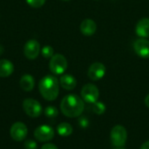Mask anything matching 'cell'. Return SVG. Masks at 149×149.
Returning a JSON list of instances; mask_svg holds the SVG:
<instances>
[{"label":"cell","mask_w":149,"mask_h":149,"mask_svg":"<svg viewBox=\"0 0 149 149\" xmlns=\"http://www.w3.org/2000/svg\"><path fill=\"white\" fill-rule=\"evenodd\" d=\"M62 113L68 118H76L82 114L85 109V101L76 94L65 96L60 103Z\"/></svg>","instance_id":"6da1fadb"},{"label":"cell","mask_w":149,"mask_h":149,"mask_svg":"<svg viewBox=\"0 0 149 149\" xmlns=\"http://www.w3.org/2000/svg\"><path fill=\"white\" fill-rule=\"evenodd\" d=\"M38 90L42 97L48 100H55L59 93V83L53 75H46L38 83Z\"/></svg>","instance_id":"7a4b0ae2"},{"label":"cell","mask_w":149,"mask_h":149,"mask_svg":"<svg viewBox=\"0 0 149 149\" xmlns=\"http://www.w3.org/2000/svg\"><path fill=\"white\" fill-rule=\"evenodd\" d=\"M110 139L113 147L123 148L126 145L127 140V129L121 125H117L113 127L110 134Z\"/></svg>","instance_id":"3957f363"},{"label":"cell","mask_w":149,"mask_h":149,"mask_svg":"<svg viewBox=\"0 0 149 149\" xmlns=\"http://www.w3.org/2000/svg\"><path fill=\"white\" fill-rule=\"evenodd\" d=\"M67 65H68L67 59L65 58L64 55L59 54V53L54 54L51 58V60L49 63L50 71L55 75L63 74L67 69Z\"/></svg>","instance_id":"277c9868"},{"label":"cell","mask_w":149,"mask_h":149,"mask_svg":"<svg viewBox=\"0 0 149 149\" xmlns=\"http://www.w3.org/2000/svg\"><path fill=\"white\" fill-rule=\"evenodd\" d=\"M81 98L82 100L89 104H93L98 101L100 97V91L98 87L93 84H86L81 89Z\"/></svg>","instance_id":"5b68a950"},{"label":"cell","mask_w":149,"mask_h":149,"mask_svg":"<svg viewBox=\"0 0 149 149\" xmlns=\"http://www.w3.org/2000/svg\"><path fill=\"white\" fill-rule=\"evenodd\" d=\"M23 109L31 118H38L42 113L41 104L34 99H25L23 101Z\"/></svg>","instance_id":"8992f818"},{"label":"cell","mask_w":149,"mask_h":149,"mask_svg":"<svg viewBox=\"0 0 149 149\" xmlns=\"http://www.w3.org/2000/svg\"><path fill=\"white\" fill-rule=\"evenodd\" d=\"M54 130L48 125H41L34 131V137L37 141L41 142H48L54 137Z\"/></svg>","instance_id":"52a82bcc"},{"label":"cell","mask_w":149,"mask_h":149,"mask_svg":"<svg viewBox=\"0 0 149 149\" xmlns=\"http://www.w3.org/2000/svg\"><path fill=\"white\" fill-rule=\"evenodd\" d=\"M107 72V68L104 64L100 62H95L90 65L87 71V76L91 80L98 81L101 79Z\"/></svg>","instance_id":"ba28073f"},{"label":"cell","mask_w":149,"mask_h":149,"mask_svg":"<svg viewBox=\"0 0 149 149\" xmlns=\"http://www.w3.org/2000/svg\"><path fill=\"white\" fill-rule=\"evenodd\" d=\"M28 134L27 127L23 122H15L10 130V137L16 141H24Z\"/></svg>","instance_id":"9c48e42d"},{"label":"cell","mask_w":149,"mask_h":149,"mask_svg":"<svg viewBox=\"0 0 149 149\" xmlns=\"http://www.w3.org/2000/svg\"><path fill=\"white\" fill-rule=\"evenodd\" d=\"M40 51H41L40 45L35 39H31V40L27 41L24 47V56L28 59H31V60L37 58L38 56L39 55Z\"/></svg>","instance_id":"30bf717a"},{"label":"cell","mask_w":149,"mask_h":149,"mask_svg":"<svg viewBox=\"0 0 149 149\" xmlns=\"http://www.w3.org/2000/svg\"><path fill=\"white\" fill-rule=\"evenodd\" d=\"M134 50L139 57L142 58H148L149 41L147 38H143L136 39L134 43Z\"/></svg>","instance_id":"8fae6325"},{"label":"cell","mask_w":149,"mask_h":149,"mask_svg":"<svg viewBox=\"0 0 149 149\" xmlns=\"http://www.w3.org/2000/svg\"><path fill=\"white\" fill-rule=\"evenodd\" d=\"M79 29L83 35H85L86 37H90V36H93L96 32L97 24L93 19L86 18L81 22Z\"/></svg>","instance_id":"7c38bea8"},{"label":"cell","mask_w":149,"mask_h":149,"mask_svg":"<svg viewBox=\"0 0 149 149\" xmlns=\"http://www.w3.org/2000/svg\"><path fill=\"white\" fill-rule=\"evenodd\" d=\"M135 32L140 38H149V18L144 17L137 22L135 26Z\"/></svg>","instance_id":"4fadbf2b"},{"label":"cell","mask_w":149,"mask_h":149,"mask_svg":"<svg viewBox=\"0 0 149 149\" xmlns=\"http://www.w3.org/2000/svg\"><path fill=\"white\" fill-rule=\"evenodd\" d=\"M59 84L65 90L71 91V90H73L76 87L77 80L72 75L64 74L59 79Z\"/></svg>","instance_id":"5bb4252c"},{"label":"cell","mask_w":149,"mask_h":149,"mask_svg":"<svg viewBox=\"0 0 149 149\" xmlns=\"http://www.w3.org/2000/svg\"><path fill=\"white\" fill-rule=\"evenodd\" d=\"M14 72L13 64L8 59H1L0 60V77L7 78L10 76Z\"/></svg>","instance_id":"9a60e30c"},{"label":"cell","mask_w":149,"mask_h":149,"mask_svg":"<svg viewBox=\"0 0 149 149\" xmlns=\"http://www.w3.org/2000/svg\"><path fill=\"white\" fill-rule=\"evenodd\" d=\"M19 85L22 90L25 92H31L34 88L35 79L30 74H24L21 77L19 80Z\"/></svg>","instance_id":"2e32d148"},{"label":"cell","mask_w":149,"mask_h":149,"mask_svg":"<svg viewBox=\"0 0 149 149\" xmlns=\"http://www.w3.org/2000/svg\"><path fill=\"white\" fill-rule=\"evenodd\" d=\"M72 127L66 122H62L57 127L58 134L62 137H68L72 134Z\"/></svg>","instance_id":"e0dca14e"},{"label":"cell","mask_w":149,"mask_h":149,"mask_svg":"<svg viewBox=\"0 0 149 149\" xmlns=\"http://www.w3.org/2000/svg\"><path fill=\"white\" fill-rule=\"evenodd\" d=\"M91 108H92V111L94 113H96L98 115H101V114H103L106 112V108L107 107H106V105L103 102H101V101H96V102H94V103L92 104Z\"/></svg>","instance_id":"ac0fdd59"},{"label":"cell","mask_w":149,"mask_h":149,"mask_svg":"<svg viewBox=\"0 0 149 149\" xmlns=\"http://www.w3.org/2000/svg\"><path fill=\"white\" fill-rule=\"evenodd\" d=\"M45 114L48 118H55L58 115V111L55 107L49 106L45 109Z\"/></svg>","instance_id":"d6986e66"},{"label":"cell","mask_w":149,"mask_h":149,"mask_svg":"<svg viewBox=\"0 0 149 149\" xmlns=\"http://www.w3.org/2000/svg\"><path fill=\"white\" fill-rule=\"evenodd\" d=\"M41 53L44 58H50L54 55V50L52 46L50 45H45L41 49Z\"/></svg>","instance_id":"ffe728a7"},{"label":"cell","mask_w":149,"mask_h":149,"mask_svg":"<svg viewBox=\"0 0 149 149\" xmlns=\"http://www.w3.org/2000/svg\"><path fill=\"white\" fill-rule=\"evenodd\" d=\"M26 3L32 8H40L45 4V0H26Z\"/></svg>","instance_id":"44dd1931"},{"label":"cell","mask_w":149,"mask_h":149,"mask_svg":"<svg viewBox=\"0 0 149 149\" xmlns=\"http://www.w3.org/2000/svg\"><path fill=\"white\" fill-rule=\"evenodd\" d=\"M24 149H38V145H37L36 141H34L32 140H27L24 143Z\"/></svg>","instance_id":"7402d4cb"},{"label":"cell","mask_w":149,"mask_h":149,"mask_svg":"<svg viewBox=\"0 0 149 149\" xmlns=\"http://www.w3.org/2000/svg\"><path fill=\"white\" fill-rule=\"evenodd\" d=\"M79 125L82 127V128H86L89 126V121L86 117H81L79 120Z\"/></svg>","instance_id":"603a6c76"},{"label":"cell","mask_w":149,"mask_h":149,"mask_svg":"<svg viewBox=\"0 0 149 149\" xmlns=\"http://www.w3.org/2000/svg\"><path fill=\"white\" fill-rule=\"evenodd\" d=\"M41 149H58L57 148V146H55L52 143H45L42 146Z\"/></svg>","instance_id":"cb8c5ba5"},{"label":"cell","mask_w":149,"mask_h":149,"mask_svg":"<svg viewBox=\"0 0 149 149\" xmlns=\"http://www.w3.org/2000/svg\"><path fill=\"white\" fill-rule=\"evenodd\" d=\"M141 149H149V141H146V142H144V143L141 145Z\"/></svg>","instance_id":"d4e9b609"},{"label":"cell","mask_w":149,"mask_h":149,"mask_svg":"<svg viewBox=\"0 0 149 149\" xmlns=\"http://www.w3.org/2000/svg\"><path fill=\"white\" fill-rule=\"evenodd\" d=\"M145 105L149 108V94H148L147 97L145 98Z\"/></svg>","instance_id":"484cf974"},{"label":"cell","mask_w":149,"mask_h":149,"mask_svg":"<svg viewBox=\"0 0 149 149\" xmlns=\"http://www.w3.org/2000/svg\"><path fill=\"white\" fill-rule=\"evenodd\" d=\"M115 149H125V148H115Z\"/></svg>","instance_id":"4316f807"},{"label":"cell","mask_w":149,"mask_h":149,"mask_svg":"<svg viewBox=\"0 0 149 149\" xmlns=\"http://www.w3.org/2000/svg\"><path fill=\"white\" fill-rule=\"evenodd\" d=\"M62 1H71V0H62Z\"/></svg>","instance_id":"83f0119b"},{"label":"cell","mask_w":149,"mask_h":149,"mask_svg":"<svg viewBox=\"0 0 149 149\" xmlns=\"http://www.w3.org/2000/svg\"><path fill=\"white\" fill-rule=\"evenodd\" d=\"M95 1H100V0H95Z\"/></svg>","instance_id":"f1b7e54d"}]
</instances>
